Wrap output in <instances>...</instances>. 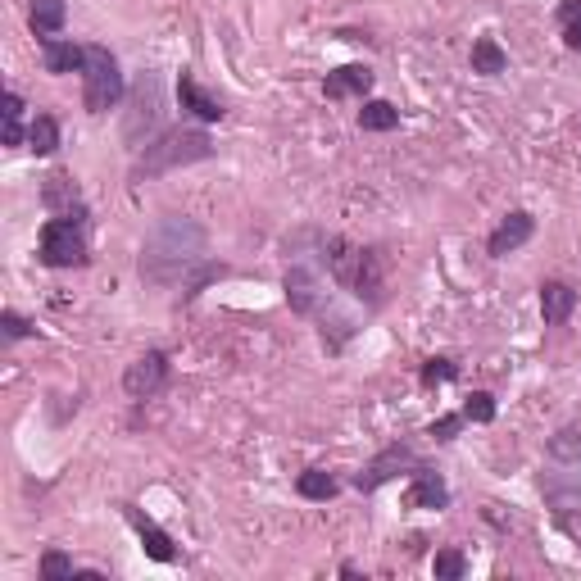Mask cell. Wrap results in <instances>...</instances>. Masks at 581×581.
I'll use <instances>...</instances> for the list:
<instances>
[{
    "label": "cell",
    "mask_w": 581,
    "mask_h": 581,
    "mask_svg": "<svg viewBox=\"0 0 581 581\" xmlns=\"http://www.w3.org/2000/svg\"><path fill=\"white\" fill-rule=\"evenodd\" d=\"M41 55H46V73H82V64H87V46L55 37H41Z\"/></svg>",
    "instance_id": "e0dca14e"
},
{
    "label": "cell",
    "mask_w": 581,
    "mask_h": 581,
    "mask_svg": "<svg viewBox=\"0 0 581 581\" xmlns=\"http://www.w3.org/2000/svg\"><path fill=\"white\" fill-rule=\"evenodd\" d=\"M459 377V368L450 364V359H427L423 368V386H436V382H454Z\"/></svg>",
    "instance_id": "f1b7e54d"
},
{
    "label": "cell",
    "mask_w": 581,
    "mask_h": 581,
    "mask_svg": "<svg viewBox=\"0 0 581 581\" xmlns=\"http://www.w3.org/2000/svg\"><path fill=\"white\" fill-rule=\"evenodd\" d=\"M404 504H409V509H445V504H450V486L441 482V473H432V468L418 463L414 482L404 491Z\"/></svg>",
    "instance_id": "30bf717a"
},
{
    "label": "cell",
    "mask_w": 581,
    "mask_h": 581,
    "mask_svg": "<svg viewBox=\"0 0 581 581\" xmlns=\"http://www.w3.org/2000/svg\"><path fill=\"white\" fill-rule=\"evenodd\" d=\"M73 577H78V568H73L69 554H60V550L41 554V581H73Z\"/></svg>",
    "instance_id": "484cf974"
},
{
    "label": "cell",
    "mask_w": 581,
    "mask_h": 581,
    "mask_svg": "<svg viewBox=\"0 0 581 581\" xmlns=\"http://www.w3.org/2000/svg\"><path fill=\"white\" fill-rule=\"evenodd\" d=\"M404 468H418V454L409 450V445H386L382 454H377L373 463H368L364 473L355 477V491H364V495H373L377 486H386L391 477H400Z\"/></svg>",
    "instance_id": "ba28073f"
},
{
    "label": "cell",
    "mask_w": 581,
    "mask_h": 581,
    "mask_svg": "<svg viewBox=\"0 0 581 581\" xmlns=\"http://www.w3.org/2000/svg\"><path fill=\"white\" fill-rule=\"evenodd\" d=\"M359 128H364V132H391V128H400V109H395L391 100H368V105L359 109Z\"/></svg>",
    "instance_id": "ffe728a7"
},
{
    "label": "cell",
    "mask_w": 581,
    "mask_h": 581,
    "mask_svg": "<svg viewBox=\"0 0 581 581\" xmlns=\"http://www.w3.org/2000/svg\"><path fill=\"white\" fill-rule=\"evenodd\" d=\"M432 568H436V577H445V581H459L463 572H468V559H463L459 550H441L432 559Z\"/></svg>",
    "instance_id": "83f0119b"
},
{
    "label": "cell",
    "mask_w": 581,
    "mask_h": 581,
    "mask_svg": "<svg viewBox=\"0 0 581 581\" xmlns=\"http://www.w3.org/2000/svg\"><path fill=\"white\" fill-rule=\"evenodd\" d=\"M164 386H168V355L164 350H146V355H141L137 364H128V373H123V391H128L132 400H155Z\"/></svg>",
    "instance_id": "52a82bcc"
},
{
    "label": "cell",
    "mask_w": 581,
    "mask_h": 581,
    "mask_svg": "<svg viewBox=\"0 0 581 581\" xmlns=\"http://www.w3.org/2000/svg\"><path fill=\"white\" fill-rule=\"evenodd\" d=\"M559 28L568 50H581V0H563L559 5Z\"/></svg>",
    "instance_id": "d4e9b609"
},
{
    "label": "cell",
    "mask_w": 581,
    "mask_h": 581,
    "mask_svg": "<svg viewBox=\"0 0 581 581\" xmlns=\"http://www.w3.org/2000/svg\"><path fill=\"white\" fill-rule=\"evenodd\" d=\"M200 159H214V141L205 128H173L164 137H155L150 146L137 150V164H132V182H150L164 178L173 168L200 164Z\"/></svg>",
    "instance_id": "3957f363"
},
{
    "label": "cell",
    "mask_w": 581,
    "mask_h": 581,
    "mask_svg": "<svg viewBox=\"0 0 581 581\" xmlns=\"http://www.w3.org/2000/svg\"><path fill=\"white\" fill-rule=\"evenodd\" d=\"M504 64H509V55L500 50V41H495V37H477L473 41V73L495 78V73H504Z\"/></svg>",
    "instance_id": "44dd1931"
},
{
    "label": "cell",
    "mask_w": 581,
    "mask_h": 581,
    "mask_svg": "<svg viewBox=\"0 0 581 581\" xmlns=\"http://www.w3.org/2000/svg\"><path fill=\"white\" fill-rule=\"evenodd\" d=\"M32 32L37 37H55V32L64 28V19H69V5L64 0H32Z\"/></svg>",
    "instance_id": "ac0fdd59"
},
{
    "label": "cell",
    "mask_w": 581,
    "mask_h": 581,
    "mask_svg": "<svg viewBox=\"0 0 581 581\" xmlns=\"http://www.w3.org/2000/svg\"><path fill=\"white\" fill-rule=\"evenodd\" d=\"M0 114H5V146H23V141H28V128H23L19 91H5V96H0Z\"/></svg>",
    "instance_id": "7402d4cb"
},
{
    "label": "cell",
    "mask_w": 581,
    "mask_h": 581,
    "mask_svg": "<svg viewBox=\"0 0 581 581\" xmlns=\"http://www.w3.org/2000/svg\"><path fill=\"white\" fill-rule=\"evenodd\" d=\"M323 268L341 291L368 300V305H382V255L377 250H364L345 237H323Z\"/></svg>",
    "instance_id": "7a4b0ae2"
},
{
    "label": "cell",
    "mask_w": 581,
    "mask_h": 581,
    "mask_svg": "<svg viewBox=\"0 0 581 581\" xmlns=\"http://www.w3.org/2000/svg\"><path fill=\"white\" fill-rule=\"evenodd\" d=\"M577 309V291L568 282H545L541 286V314H545V327H563Z\"/></svg>",
    "instance_id": "2e32d148"
},
{
    "label": "cell",
    "mask_w": 581,
    "mask_h": 581,
    "mask_svg": "<svg viewBox=\"0 0 581 581\" xmlns=\"http://www.w3.org/2000/svg\"><path fill=\"white\" fill-rule=\"evenodd\" d=\"M323 91H327V100H345V96H368V91H373V69H368V64H345V69L327 73Z\"/></svg>",
    "instance_id": "4fadbf2b"
},
{
    "label": "cell",
    "mask_w": 581,
    "mask_h": 581,
    "mask_svg": "<svg viewBox=\"0 0 581 581\" xmlns=\"http://www.w3.org/2000/svg\"><path fill=\"white\" fill-rule=\"evenodd\" d=\"M205 227L187 214H164L141 241V277L150 286H173L196 264H205Z\"/></svg>",
    "instance_id": "6da1fadb"
},
{
    "label": "cell",
    "mask_w": 581,
    "mask_h": 581,
    "mask_svg": "<svg viewBox=\"0 0 581 581\" xmlns=\"http://www.w3.org/2000/svg\"><path fill=\"white\" fill-rule=\"evenodd\" d=\"M119 100H123L119 60L105 46H87V64H82V105H87V114H105Z\"/></svg>",
    "instance_id": "277c9868"
},
{
    "label": "cell",
    "mask_w": 581,
    "mask_h": 581,
    "mask_svg": "<svg viewBox=\"0 0 581 581\" xmlns=\"http://www.w3.org/2000/svg\"><path fill=\"white\" fill-rule=\"evenodd\" d=\"M463 418H468V423H495V400L486 391H473L468 404H463Z\"/></svg>",
    "instance_id": "4316f807"
},
{
    "label": "cell",
    "mask_w": 581,
    "mask_h": 581,
    "mask_svg": "<svg viewBox=\"0 0 581 581\" xmlns=\"http://www.w3.org/2000/svg\"><path fill=\"white\" fill-rule=\"evenodd\" d=\"M459 427H463V414H445V418H436V423L427 427V436H432V441H454Z\"/></svg>",
    "instance_id": "f546056e"
},
{
    "label": "cell",
    "mask_w": 581,
    "mask_h": 581,
    "mask_svg": "<svg viewBox=\"0 0 581 581\" xmlns=\"http://www.w3.org/2000/svg\"><path fill=\"white\" fill-rule=\"evenodd\" d=\"M123 513H128V522H132V527H137V536H141V545H146V554H150V559H159V563H173V559H178V550H173L168 532H159L155 522H150L146 513L137 509V504H128V509H123Z\"/></svg>",
    "instance_id": "5bb4252c"
},
{
    "label": "cell",
    "mask_w": 581,
    "mask_h": 581,
    "mask_svg": "<svg viewBox=\"0 0 581 581\" xmlns=\"http://www.w3.org/2000/svg\"><path fill=\"white\" fill-rule=\"evenodd\" d=\"M0 327H5V336H10V341H19V336H32V332H37V327H32L28 318H19L14 309H5V314H0Z\"/></svg>",
    "instance_id": "4dcf8cb0"
},
{
    "label": "cell",
    "mask_w": 581,
    "mask_h": 581,
    "mask_svg": "<svg viewBox=\"0 0 581 581\" xmlns=\"http://www.w3.org/2000/svg\"><path fill=\"white\" fill-rule=\"evenodd\" d=\"M296 491L305 495V500H332V495H336V477L327 473V468H309V473L296 477Z\"/></svg>",
    "instance_id": "cb8c5ba5"
},
{
    "label": "cell",
    "mask_w": 581,
    "mask_h": 581,
    "mask_svg": "<svg viewBox=\"0 0 581 581\" xmlns=\"http://www.w3.org/2000/svg\"><path fill=\"white\" fill-rule=\"evenodd\" d=\"M41 200H46V209H55V218H87L82 214V196H78L69 173H50L46 187H41Z\"/></svg>",
    "instance_id": "8fae6325"
},
{
    "label": "cell",
    "mask_w": 581,
    "mask_h": 581,
    "mask_svg": "<svg viewBox=\"0 0 581 581\" xmlns=\"http://www.w3.org/2000/svg\"><path fill=\"white\" fill-rule=\"evenodd\" d=\"M178 100H182V109H191V114H196L200 123H218V119L227 114L223 100L209 96V91L200 87V82L191 78V73H182V78H178Z\"/></svg>",
    "instance_id": "7c38bea8"
},
{
    "label": "cell",
    "mask_w": 581,
    "mask_h": 581,
    "mask_svg": "<svg viewBox=\"0 0 581 581\" xmlns=\"http://www.w3.org/2000/svg\"><path fill=\"white\" fill-rule=\"evenodd\" d=\"M28 150L32 155H55L60 150V123L50 119V114H37L28 123Z\"/></svg>",
    "instance_id": "d6986e66"
},
{
    "label": "cell",
    "mask_w": 581,
    "mask_h": 581,
    "mask_svg": "<svg viewBox=\"0 0 581 581\" xmlns=\"http://www.w3.org/2000/svg\"><path fill=\"white\" fill-rule=\"evenodd\" d=\"M541 491L554 513H572L581 504V473H545Z\"/></svg>",
    "instance_id": "9a60e30c"
},
{
    "label": "cell",
    "mask_w": 581,
    "mask_h": 581,
    "mask_svg": "<svg viewBox=\"0 0 581 581\" xmlns=\"http://www.w3.org/2000/svg\"><path fill=\"white\" fill-rule=\"evenodd\" d=\"M545 454L554 463H581V427H559V432L545 441Z\"/></svg>",
    "instance_id": "603a6c76"
},
{
    "label": "cell",
    "mask_w": 581,
    "mask_h": 581,
    "mask_svg": "<svg viewBox=\"0 0 581 581\" xmlns=\"http://www.w3.org/2000/svg\"><path fill=\"white\" fill-rule=\"evenodd\" d=\"M532 237H536V218H532V214H522V209H518V214H509V218H504V223L491 232L486 250H491V259H509L513 250H522Z\"/></svg>",
    "instance_id": "9c48e42d"
},
{
    "label": "cell",
    "mask_w": 581,
    "mask_h": 581,
    "mask_svg": "<svg viewBox=\"0 0 581 581\" xmlns=\"http://www.w3.org/2000/svg\"><path fill=\"white\" fill-rule=\"evenodd\" d=\"M164 119V87H159V73H141V82L132 87V105L128 119H123V137H128L132 150L150 146V132Z\"/></svg>",
    "instance_id": "5b68a950"
},
{
    "label": "cell",
    "mask_w": 581,
    "mask_h": 581,
    "mask_svg": "<svg viewBox=\"0 0 581 581\" xmlns=\"http://www.w3.org/2000/svg\"><path fill=\"white\" fill-rule=\"evenodd\" d=\"M41 264L46 268H82L87 264L82 218H50V223L41 227Z\"/></svg>",
    "instance_id": "8992f818"
}]
</instances>
